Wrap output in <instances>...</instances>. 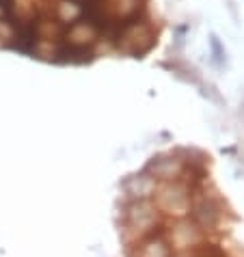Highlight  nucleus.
<instances>
[{"label":"nucleus","mask_w":244,"mask_h":257,"mask_svg":"<svg viewBox=\"0 0 244 257\" xmlns=\"http://www.w3.org/2000/svg\"><path fill=\"white\" fill-rule=\"evenodd\" d=\"M207 162L169 154L134 175L119 205L121 257H244Z\"/></svg>","instance_id":"f257e3e1"}]
</instances>
